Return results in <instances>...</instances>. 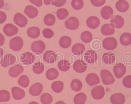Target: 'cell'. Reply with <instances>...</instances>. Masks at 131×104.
<instances>
[{
	"instance_id": "1",
	"label": "cell",
	"mask_w": 131,
	"mask_h": 104,
	"mask_svg": "<svg viewBox=\"0 0 131 104\" xmlns=\"http://www.w3.org/2000/svg\"><path fill=\"white\" fill-rule=\"evenodd\" d=\"M101 77L102 82L105 85L113 84L115 82V79L112 73L107 70L104 69L101 71Z\"/></svg>"
},
{
	"instance_id": "2",
	"label": "cell",
	"mask_w": 131,
	"mask_h": 104,
	"mask_svg": "<svg viewBox=\"0 0 131 104\" xmlns=\"http://www.w3.org/2000/svg\"><path fill=\"white\" fill-rule=\"evenodd\" d=\"M23 40L19 36H15L10 39L9 46L10 49L14 51H19L23 46Z\"/></svg>"
},
{
	"instance_id": "3",
	"label": "cell",
	"mask_w": 131,
	"mask_h": 104,
	"mask_svg": "<svg viewBox=\"0 0 131 104\" xmlns=\"http://www.w3.org/2000/svg\"><path fill=\"white\" fill-rule=\"evenodd\" d=\"M117 46L116 39L113 37H107L104 39L103 41V46L106 50H114Z\"/></svg>"
},
{
	"instance_id": "4",
	"label": "cell",
	"mask_w": 131,
	"mask_h": 104,
	"mask_svg": "<svg viewBox=\"0 0 131 104\" xmlns=\"http://www.w3.org/2000/svg\"><path fill=\"white\" fill-rule=\"evenodd\" d=\"M92 97L95 100H100L104 97L105 88L101 85H97L94 87L91 90Z\"/></svg>"
},
{
	"instance_id": "5",
	"label": "cell",
	"mask_w": 131,
	"mask_h": 104,
	"mask_svg": "<svg viewBox=\"0 0 131 104\" xmlns=\"http://www.w3.org/2000/svg\"><path fill=\"white\" fill-rule=\"evenodd\" d=\"M31 50L35 53L40 54L42 53L46 49V45L43 41L37 40L33 42L31 44Z\"/></svg>"
},
{
	"instance_id": "6",
	"label": "cell",
	"mask_w": 131,
	"mask_h": 104,
	"mask_svg": "<svg viewBox=\"0 0 131 104\" xmlns=\"http://www.w3.org/2000/svg\"><path fill=\"white\" fill-rule=\"evenodd\" d=\"M65 25L67 29L70 30H76L79 26V21L75 17H71L66 20Z\"/></svg>"
},
{
	"instance_id": "7",
	"label": "cell",
	"mask_w": 131,
	"mask_h": 104,
	"mask_svg": "<svg viewBox=\"0 0 131 104\" xmlns=\"http://www.w3.org/2000/svg\"><path fill=\"white\" fill-rule=\"evenodd\" d=\"M113 70L115 77L120 79L125 74L126 72V67L124 64L119 63L114 66Z\"/></svg>"
},
{
	"instance_id": "8",
	"label": "cell",
	"mask_w": 131,
	"mask_h": 104,
	"mask_svg": "<svg viewBox=\"0 0 131 104\" xmlns=\"http://www.w3.org/2000/svg\"><path fill=\"white\" fill-rule=\"evenodd\" d=\"M16 62V58L11 54L6 55L1 61V65L3 67H7L13 65Z\"/></svg>"
},
{
	"instance_id": "9",
	"label": "cell",
	"mask_w": 131,
	"mask_h": 104,
	"mask_svg": "<svg viewBox=\"0 0 131 104\" xmlns=\"http://www.w3.org/2000/svg\"><path fill=\"white\" fill-rule=\"evenodd\" d=\"M14 23L20 27L23 28L28 24V19L26 17L20 13H16L13 18Z\"/></svg>"
},
{
	"instance_id": "10",
	"label": "cell",
	"mask_w": 131,
	"mask_h": 104,
	"mask_svg": "<svg viewBox=\"0 0 131 104\" xmlns=\"http://www.w3.org/2000/svg\"><path fill=\"white\" fill-rule=\"evenodd\" d=\"M3 31L7 36L11 37L18 33V29L13 24L9 23L5 25L4 27Z\"/></svg>"
},
{
	"instance_id": "11",
	"label": "cell",
	"mask_w": 131,
	"mask_h": 104,
	"mask_svg": "<svg viewBox=\"0 0 131 104\" xmlns=\"http://www.w3.org/2000/svg\"><path fill=\"white\" fill-rule=\"evenodd\" d=\"M87 66L84 61L81 59H78L74 61L73 64L74 70L79 73H83L86 70Z\"/></svg>"
},
{
	"instance_id": "12",
	"label": "cell",
	"mask_w": 131,
	"mask_h": 104,
	"mask_svg": "<svg viewBox=\"0 0 131 104\" xmlns=\"http://www.w3.org/2000/svg\"><path fill=\"white\" fill-rule=\"evenodd\" d=\"M24 71V68L19 64H16L10 67L8 70V74L12 78H16Z\"/></svg>"
},
{
	"instance_id": "13",
	"label": "cell",
	"mask_w": 131,
	"mask_h": 104,
	"mask_svg": "<svg viewBox=\"0 0 131 104\" xmlns=\"http://www.w3.org/2000/svg\"><path fill=\"white\" fill-rule=\"evenodd\" d=\"M43 90V86L40 83L33 84L29 88V93L33 96H38Z\"/></svg>"
},
{
	"instance_id": "14",
	"label": "cell",
	"mask_w": 131,
	"mask_h": 104,
	"mask_svg": "<svg viewBox=\"0 0 131 104\" xmlns=\"http://www.w3.org/2000/svg\"><path fill=\"white\" fill-rule=\"evenodd\" d=\"M111 25L114 28L120 29L124 24V20L120 15L114 16L111 20Z\"/></svg>"
},
{
	"instance_id": "15",
	"label": "cell",
	"mask_w": 131,
	"mask_h": 104,
	"mask_svg": "<svg viewBox=\"0 0 131 104\" xmlns=\"http://www.w3.org/2000/svg\"><path fill=\"white\" fill-rule=\"evenodd\" d=\"M35 59V57L32 53L26 52L22 54L20 57L21 61L25 64L29 65L33 63Z\"/></svg>"
},
{
	"instance_id": "16",
	"label": "cell",
	"mask_w": 131,
	"mask_h": 104,
	"mask_svg": "<svg viewBox=\"0 0 131 104\" xmlns=\"http://www.w3.org/2000/svg\"><path fill=\"white\" fill-rule=\"evenodd\" d=\"M57 58V55L56 53L53 51H47L43 56V59L45 61L48 63H53L55 62Z\"/></svg>"
},
{
	"instance_id": "17",
	"label": "cell",
	"mask_w": 131,
	"mask_h": 104,
	"mask_svg": "<svg viewBox=\"0 0 131 104\" xmlns=\"http://www.w3.org/2000/svg\"><path fill=\"white\" fill-rule=\"evenodd\" d=\"M86 82L89 86L98 85L100 82V78L95 73H90L86 77Z\"/></svg>"
},
{
	"instance_id": "18",
	"label": "cell",
	"mask_w": 131,
	"mask_h": 104,
	"mask_svg": "<svg viewBox=\"0 0 131 104\" xmlns=\"http://www.w3.org/2000/svg\"><path fill=\"white\" fill-rule=\"evenodd\" d=\"M12 92L13 97L16 100H20L25 96L24 90L19 87H13L12 89Z\"/></svg>"
},
{
	"instance_id": "19",
	"label": "cell",
	"mask_w": 131,
	"mask_h": 104,
	"mask_svg": "<svg viewBox=\"0 0 131 104\" xmlns=\"http://www.w3.org/2000/svg\"><path fill=\"white\" fill-rule=\"evenodd\" d=\"M110 100L112 104H124L125 97L122 93H117L112 95Z\"/></svg>"
},
{
	"instance_id": "20",
	"label": "cell",
	"mask_w": 131,
	"mask_h": 104,
	"mask_svg": "<svg viewBox=\"0 0 131 104\" xmlns=\"http://www.w3.org/2000/svg\"><path fill=\"white\" fill-rule=\"evenodd\" d=\"M86 25L91 29H95L100 26V20L96 16H90L86 20Z\"/></svg>"
},
{
	"instance_id": "21",
	"label": "cell",
	"mask_w": 131,
	"mask_h": 104,
	"mask_svg": "<svg viewBox=\"0 0 131 104\" xmlns=\"http://www.w3.org/2000/svg\"><path fill=\"white\" fill-rule=\"evenodd\" d=\"M97 54L93 50H89L84 55L85 60L90 64L95 63L97 60Z\"/></svg>"
},
{
	"instance_id": "22",
	"label": "cell",
	"mask_w": 131,
	"mask_h": 104,
	"mask_svg": "<svg viewBox=\"0 0 131 104\" xmlns=\"http://www.w3.org/2000/svg\"><path fill=\"white\" fill-rule=\"evenodd\" d=\"M24 13L30 18L33 19L37 16L39 13L38 9L31 5H28L25 7L24 9Z\"/></svg>"
},
{
	"instance_id": "23",
	"label": "cell",
	"mask_w": 131,
	"mask_h": 104,
	"mask_svg": "<svg viewBox=\"0 0 131 104\" xmlns=\"http://www.w3.org/2000/svg\"><path fill=\"white\" fill-rule=\"evenodd\" d=\"M115 7L118 11L125 12L129 9V5L125 0H119L116 3Z\"/></svg>"
},
{
	"instance_id": "24",
	"label": "cell",
	"mask_w": 131,
	"mask_h": 104,
	"mask_svg": "<svg viewBox=\"0 0 131 104\" xmlns=\"http://www.w3.org/2000/svg\"><path fill=\"white\" fill-rule=\"evenodd\" d=\"M113 14V10L110 6H105L102 8L101 11V14L104 19L108 20L112 18Z\"/></svg>"
},
{
	"instance_id": "25",
	"label": "cell",
	"mask_w": 131,
	"mask_h": 104,
	"mask_svg": "<svg viewBox=\"0 0 131 104\" xmlns=\"http://www.w3.org/2000/svg\"><path fill=\"white\" fill-rule=\"evenodd\" d=\"M27 33L29 37L35 39L39 37L40 32L39 28L36 27H32L28 29Z\"/></svg>"
},
{
	"instance_id": "26",
	"label": "cell",
	"mask_w": 131,
	"mask_h": 104,
	"mask_svg": "<svg viewBox=\"0 0 131 104\" xmlns=\"http://www.w3.org/2000/svg\"><path fill=\"white\" fill-rule=\"evenodd\" d=\"M102 60L105 64H112L115 60V56L113 53H105L102 56Z\"/></svg>"
},
{
	"instance_id": "27",
	"label": "cell",
	"mask_w": 131,
	"mask_h": 104,
	"mask_svg": "<svg viewBox=\"0 0 131 104\" xmlns=\"http://www.w3.org/2000/svg\"><path fill=\"white\" fill-rule=\"evenodd\" d=\"M120 42L122 45L128 46L131 44V34L129 33H123L120 37Z\"/></svg>"
},
{
	"instance_id": "28",
	"label": "cell",
	"mask_w": 131,
	"mask_h": 104,
	"mask_svg": "<svg viewBox=\"0 0 131 104\" xmlns=\"http://www.w3.org/2000/svg\"><path fill=\"white\" fill-rule=\"evenodd\" d=\"M101 31L103 35L107 36L112 35L115 32V30L111 24H105L102 27Z\"/></svg>"
},
{
	"instance_id": "29",
	"label": "cell",
	"mask_w": 131,
	"mask_h": 104,
	"mask_svg": "<svg viewBox=\"0 0 131 104\" xmlns=\"http://www.w3.org/2000/svg\"><path fill=\"white\" fill-rule=\"evenodd\" d=\"M85 50V46L81 43H77L72 46V53L75 55H80L82 54Z\"/></svg>"
},
{
	"instance_id": "30",
	"label": "cell",
	"mask_w": 131,
	"mask_h": 104,
	"mask_svg": "<svg viewBox=\"0 0 131 104\" xmlns=\"http://www.w3.org/2000/svg\"><path fill=\"white\" fill-rule=\"evenodd\" d=\"M46 77L48 80L52 81L56 79L59 76V72L58 70L54 68L49 69L46 72Z\"/></svg>"
},
{
	"instance_id": "31",
	"label": "cell",
	"mask_w": 131,
	"mask_h": 104,
	"mask_svg": "<svg viewBox=\"0 0 131 104\" xmlns=\"http://www.w3.org/2000/svg\"><path fill=\"white\" fill-rule=\"evenodd\" d=\"M72 44V39L68 36L62 37L59 40V45L61 47L64 49L69 48Z\"/></svg>"
},
{
	"instance_id": "32",
	"label": "cell",
	"mask_w": 131,
	"mask_h": 104,
	"mask_svg": "<svg viewBox=\"0 0 131 104\" xmlns=\"http://www.w3.org/2000/svg\"><path fill=\"white\" fill-rule=\"evenodd\" d=\"M87 100L86 95L84 93H79L77 94L73 98L74 104H85Z\"/></svg>"
},
{
	"instance_id": "33",
	"label": "cell",
	"mask_w": 131,
	"mask_h": 104,
	"mask_svg": "<svg viewBox=\"0 0 131 104\" xmlns=\"http://www.w3.org/2000/svg\"><path fill=\"white\" fill-rule=\"evenodd\" d=\"M64 83L62 81H55L51 85L53 91L56 93H61L64 89Z\"/></svg>"
},
{
	"instance_id": "34",
	"label": "cell",
	"mask_w": 131,
	"mask_h": 104,
	"mask_svg": "<svg viewBox=\"0 0 131 104\" xmlns=\"http://www.w3.org/2000/svg\"><path fill=\"white\" fill-rule=\"evenodd\" d=\"M58 67L61 71H68L70 68V63L67 60L62 59L58 63Z\"/></svg>"
},
{
	"instance_id": "35",
	"label": "cell",
	"mask_w": 131,
	"mask_h": 104,
	"mask_svg": "<svg viewBox=\"0 0 131 104\" xmlns=\"http://www.w3.org/2000/svg\"><path fill=\"white\" fill-rule=\"evenodd\" d=\"M71 87L73 91L78 92L81 90L82 88V83L79 79L73 80L71 83Z\"/></svg>"
},
{
	"instance_id": "36",
	"label": "cell",
	"mask_w": 131,
	"mask_h": 104,
	"mask_svg": "<svg viewBox=\"0 0 131 104\" xmlns=\"http://www.w3.org/2000/svg\"><path fill=\"white\" fill-rule=\"evenodd\" d=\"M56 22V18L52 14H48L44 17V23L48 26H52L54 25Z\"/></svg>"
},
{
	"instance_id": "37",
	"label": "cell",
	"mask_w": 131,
	"mask_h": 104,
	"mask_svg": "<svg viewBox=\"0 0 131 104\" xmlns=\"http://www.w3.org/2000/svg\"><path fill=\"white\" fill-rule=\"evenodd\" d=\"M80 38L83 42L88 43L92 41L93 35L92 33L90 32L84 31L81 34Z\"/></svg>"
},
{
	"instance_id": "38",
	"label": "cell",
	"mask_w": 131,
	"mask_h": 104,
	"mask_svg": "<svg viewBox=\"0 0 131 104\" xmlns=\"http://www.w3.org/2000/svg\"><path fill=\"white\" fill-rule=\"evenodd\" d=\"M29 83H30L29 79L27 76L25 75H21L18 81V85L24 88L27 87L29 85Z\"/></svg>"
},
{
	"instance_id": "39",
	"label": "cell",
	"mask_w": 131,
	"mask_h": 104,
	"mask_svg": "<svg viewBox=\"0 0 131 104\" xmlns=\"http://www.w3.org/2000/svg\"><path fill=\"white\" fill-rule=\"evenodd\" d=\"M40 101L42 104H51L53 101L52 96L48 93H45L40 97Z\"/></svg>"
},
{
	"instance_id": "40",
	"label": "cell",
	"mask_w": 131,
	"mask_h": 104,
	"mask_svg": "<svg viewBox=\"0 0 131 104\" xmlns=\"http://www.w3.org/2000/svg\"><path fill=\"white\" fill-rule=\"evenodd\" d=\"M45 70V66L42 63L37 62L34 64L33 66V71L36 74H41Z\"/></svg>"
},
{
	"instance_id": "41",
	"label": "cell",
	"mask_w": 131,
	"mask_h": 104,
	"mask_svg": "<svg viewBox=\"0 0 131 104\" xmlns=\"http://www.w3.org/2000/svg\"><path fill=\"white\" fill-rule=\"evenodd\" d=\"M10 99V95L7 90H0V102H7Z\"/></svg>"
},
{
	"instance_id": "42",
	"label": "cell",
	"mask_w": 131,
	"mask_h": 104,
	"mask_svg": "<svg viewBox=\"0 0 131 104\" xmlns=\"http://www.w3.org/2000/svg\"><path fill=\"white\" fill-rule=\"evenodd\" d=\"M56 15L59 19L62 20L65 19L68 16L69 11L66 8H60L57 11Z\"/></svg>"
},
{
	"instance_id": "43",
	"label": "cell",
	"mask_w": 131,
	"mask_h": 104,
	"mask_svg": "<svg viewBox=\"0 0 131 104\" xmlns=\"http://www.w3.org/2000/svg\"><path fill=\"white\" fill-rule=\"evenodd\" d=\"M71 5L74 9L80 10L84 6V2L83 0H72Z\"/></svg>"
},
{
	"instance_id": "44",
	"label": "cell",
	"mask_w": 131,
	"mask_h": 104,
	"mask_svg": "<svg viewBox=\"0 0 131 104\" xmlns=\"http://www.w3.org/2000/svg\"><path fill=\"white\" fill-rule=\"evenodd\" d=\"M42 34L46 38L49 39L54 36V32L50 29H45L42 31Z\"/></svg>"
},
{
	"instance_id": "45",
	"label": "cell",
	"mask_w": 131,
	"mask_h": 104,
	"mask_svg": "<svg viewBox=\"0 0 131 104\" xmlns=\"http://www.w3.org/2000/svg\"><path fill=\"white\" fill-rule=\"evenodd\" d=\"M122 83L125 87L131 88V75L125 77L123 80Z\"/></svg>"
},
{
	"instance_id": "46",
	"label": "cell",
	"mask_w": 131,
	"mask_h": 104,
	"mask_svg": "<svg viewBox=\"0 0 131 104\" xmlns=\"http://www.w3.org/2000/svg\"><path fill=\"white\" fill-rule=\"evenodd\" d=\"M66 0H51V4L53 6L57 7H61L65 5Z\"/></svg>"
},
{
	"instance_id": "47",
	"label": "cell",
	"mask_w": 131,
	"mask_h": 104,
	"mask_svg": "<svg viewBox=\"0 0 131 104\" xmlns=\"http://www.w3.org/2000/svg\"><path fill=\"white\" fill-rule=\"evenodd\" d=\"M92 5L96 7L102 6L105 2V0H90Z\"/></svg>"
},
{
	"instance_id": "48",
	"label": "cell",
	"mask_w": 131,
	"mask_h": 104,
	"mask_svg": "<svg viewBox=\"0 0 131 104\" xmlns=\"http://www.w3.org/2000/svg\"><path fill=\"white\" fill-rule=\"evenodd\" d=\"M7 14L4 11H0V24L4 23L7 20Z\"/></svg>"
},
{
	"instance_id": "49",
	"label": "cell",
	"mask_w": 131,
	"mask_h": 104,
	"mask_svg": "<svg viewBox=\"0 0 131 104\" xmlns=\"http://www.w3.org/2000/svg\"><path fill=\"white\" fill-rule=\"evenodd\" d=\"M30 2L37 7H40L42 5V0H30Z\"/></svg>"
},
{
	"instance_id": "50",
	"label": "cell",
	"mask_w": 131,
	"mask_h": 104,
	"mask_svg": "<svg viewBox=\"0 0 131 104\" xmlns=\"http://www.w3.org/2000/svg\"><path fill=\"white\" fill-rule=\"evenodd\" d=\"M5 42V38L4 35L0 33V46H3Z\"/></svg>"
},
{
	"instance_id": "51",
	"label": "cell",
	"mask_w": 131,
	"mask_h": 104,
	"mask_svg": "<svg viewBox=\"0 0 131 104\" xmlns=\"http://www.w3.org/2000/svg\"><path fill=\"white\" fill-rule=\"evenodd\" d=\"M43 2H44V4L48 6L51 4V0H43Z\"/></svg>"
},
{
	"instance_id": "52",
	"label": "cell",
	"mask_w": 131,
	"mask_h": 104,
	"mask_svg": "<svg viewBox=\"0 0 131 104\" xmlns=\"http://www.w3.org/2000/svg\"><path fill=\"white\" fill-rule=\"evenodd\" d=\"M4 6V1L0 0V8H2Z\"/></svg>"
},
{
	"instance_id": "53",
	"label": "cell",
	"mask_w": 131,
	"mask_h": 104,
	"mask_svg": "<svg viewBox=\"0 0 131 104\" xmlns=\"http://www.w3.org/2000/svg\"><path fill=\"white\" fill-rule=\"evenodd\" d=\"M4 54V51L3 49L1 48H0V59L3 57Z\"/></svg>"
},
{
	"instance_id": "54",
	"label": "cell",
	"mask_w": 131,
	"mask_h": 104,
	"mask_svg": "<svg viewBox=\"0 0 131 104\" xmlns=\"http://www.w3.org/2000/svg\"><path fill=\"white\" fill-rule=\"evenodd\" d=\"M55 104H66L65 102H64L63 101H58L57 102H56V103Z\"/></svg>"
},
{
	"instance_id": "55",
	"label": "cell",
	"mask_w": 131,
	"mask_h": 104,
	"mask_svg": "<svg viewBox=\"0 0 131 104\" xmlns=\"http://www.w3.org/2000/svg\"><path fill=\"white\" fill-rule=\"evenodd\" d=\"M29 104H39L38 102H35V101H33V102H30Z\"/></svg>"
},
{
	"instance_id": "56",
	"label": "cell",
	"mask_w": 131,
	"mask_h": 104,
	"mask_svg": "<svg viewBox=\"0 0 131 104\" xmlns=\"http://www.w3.org/2000/svg\"><path fill=\"white\" fill-rule=\"evenodd\" d=\"M112 1H113V0H112Z\"/></svg>"
}]
</instances>
